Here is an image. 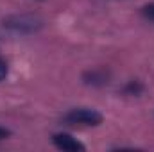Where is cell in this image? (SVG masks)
<instances>
[{
    "label": "cell",
    "mask_w": 154,
    "mask_h": 152,
    "mask_svg": "<svg viewBox=\"0 0 154 152\" xmlns=\"http://www.w3.org/2000/svg\"><path fill=\"white\" fill-rule=\"evenodd\" d=\"M63 120L68 125H99L102 122V114L90 108H77L68 111Z\"/></svg>",
    "instance_id": "obj_1"
},
{
    "label": "cell",
    "mask_w": 154,
    "mask_h": 152,
    "mask_svg": "<svg viewBox=\"0 0 154 152\" xmlns=\"http://www.w3.org/2000/svg\"><path fill=\"white\" fill-rule=\"evenodd\" d=\"M4 25L14 32H34L39 27V20L34 16H29V14H20V16L16 14V16L4 20Z\"/></svg>",
    "instance_id": "obj_2"
},
{
    "label": "cell",
    "mask_w": 154,
    "mask_h": 152,
    "mask_svg": "<svg viewBox=\"0 0 154 152\" xmlns=\"http://www.w3.org/2000/svg\"><path fill=\"white\" fill-rule=\"evenodd\" d=\"M52 141L57 149L61 150H68V152H82L84 150V145L75 140L74 136L70 134H65V132H59V134H54L52 136Z\"/></svg>",
    "instance_id": "obj_3"
},
{
    "label": "cell",
    "mask_w": 154,
    "mask_h": 152,
    "mask_svg": "<svg viewBox=\"0 0 154 152\" xmlns=\"http://www.w3.org/2000/svg\"><path fill=\"white\" fill-rule=\"evenodd\" d=\"M142 14H143L147 20L154 22V2H152V4H147V5H143V9H142Z\"/></svg>",
    "instance_id": "obj_4"
},
{
    "label": "cell",
    "mask_w": 154,
    "mask_h": 152,
    "mask_svg": "<svg viewBox=\"0 0 154 152\" xmlns=\"http://www.w3.org/2000/svg\"><path fill=\"white\" fill-rule=\"evenodd\" d=\"M5 75H7V63L4 59H0V81L5 79Z\"/></svg>",
    "instance_id": "obj_5"
},
{
    "label": "cell",
    "mask_w": 154,
    "mask_h": 152,
    "mask_svg": "<svg viewBox=\"0 0 154 152\" xmlns=\"http://www.w3.org/2000/svg\"><path fill=\"white\" fill-rule=\"evenodd\" d=\"M142 90V86L140 84H134V82H131L129 86H127V91H131V93H138Z\"/></svg>",
    "instance_id": "obj_6"
},
{
    "label": "cell",
    "mask_w": 154,
    "mask_h": 152,
    "mask_svg": "<svg viewBox=\"0 0 154 152\" xmlns=\"http://www.w3.org/2000/svg\"><path fill=\"white\" fill-rule=\"evenodd\" d=\"M9 134H11V132H9L7 129H4V127H0V140H5V138H7Z\"/></svg>",
    "instance_id": "obj_7"
}]
</instances>
